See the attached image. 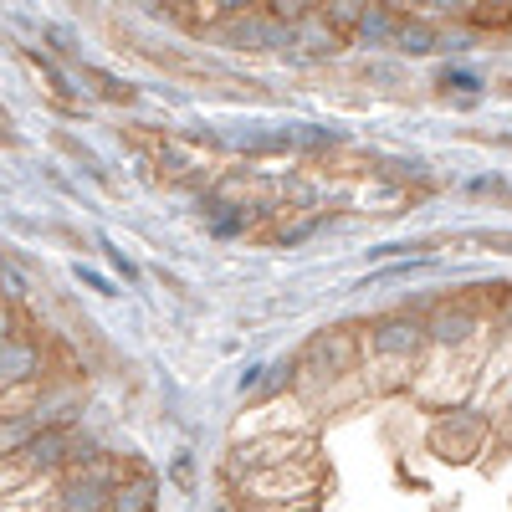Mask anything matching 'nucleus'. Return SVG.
Listing matches in <instances>:
<instances>
[{
  "label": "nucleus",
  "mask_w": 512,
  "mask_h": 512,
  "mask_svg": "<svg viewBox=\"0 0 512 512\" xmlns=\"http://www.w3.org/2000/svg\"><path fill=\"white\" fill-rule=\"evenodd\" d=\"M308 451H313L308 436H241L226 461H231V477L246 482L256 472H272V466H292L297 456H308Z\"/></svg>",
  "instance_id": "1"
},
{
  "label": "nucleus",
  "mask_w": 512,
  "mask_h": 512,
  "mask_svg": "<svg viewBox=\"0 0 512 512\" xmlns=\"http://www.w3.org/2000/svg\"><path fill=\"white\" fill-rule=\"evenodd\" d=\"M113 482L118 477L108 472V461L88 466V472H62L52 487V502H57V512H108Z\"/></svg>",
  "instance_id": "2"
},
{
  "label": "nucleus",
  "mask_w": 512,
  "mask_h": 512,
  "mask_svg": "<svg viewBox=\"0 0 512 512\" xmlns=\"http://www.w3.org/2000/svg\"><path fill=\"white\" fill-rule=\"evenodd\" d=\"M41 374H47V349H41L31 333H16V338L0 344V400L21 395V390H36Z\"/></svg>",
  "instance_id": "3"
},
{
  "label": "nucleus",
  "mask_w": 512,
  "mask_h": 512,
  "mask_svg": "<svg viewBox=\"0 0 512 512\" xmlns=\"http://www.w3.org/2000/svg\"><path fill=\"white\" fill-rule=\"evenodd\" d=\"M420 349H431L425 323L410 313H390L369 328V354L374 359H420Z\"/></svg>",
  "instance_id": "4"
},
{
  "label": "nucleus",
  "mask_w": 512,
  "mask_h": 512,
  "mask_svg": "<svg viewBox=\"0 0 512 512\" xmlns=\"http://www.w3.org/2000/svg\"><path fill=\"white\" fill-rule=\"evenodd\" d=\"M354 359H359V349H354L349 333H318L313 344L303 349V369H308L313 379H323V384H333L338 374H349Z\"/></svg>",
  "instance_id": "5"
},
{
  "label": "nucleus",
  "mask_w": 512,
  "mask_h": 512,
  "mask_svg": "<svg viewBox=\"0 0 512 512\" xmlns=\"http://www.w3.org/2000/svg\"><path fill=\"white\" fill-rule=\"evenodd\" d=\"M472 333H477V318L466 313L461 303H446V308H441L431 323H425V338H431L436 349H461Z\"/></svg>",
  "instance_id": "6"
},
{
  "label": "nucleus",
  "mask_w": 512,
  "mask_h": 512,
  "mask_svg": "<svg viewBox=\"0 0 512 512\" xmlns=\"http://www.w3.org/2000/svg\"><path fill=\"white\" fill-rule=\"evenodd\" d=\"M108 512H154V477H144V472L118 477V482H113Z\"/></svg>",
  "instance_id": "7"
},
{
  "label": "nucleus",
  "mask_w": 512,
  "mask_h": 512,
  "mask_svg": "<svg viewBox=\"0 0 512 512\" xmlns=\"http://www.w3.org/2000/svg\"><path fill=\"white\" fill-rule=\"evenodd\" d=\"M36 431H47V425H41L31 410H16V415H0V461H6V456H16Z\"/></svg>",
  "instance_id": "8"
},
{
  "label": "nucleus",
  "mask_w": 512,
  "mask_h": 512,
  "mask_svg": "<svg viewBox=\"0 0 512 512\" xmlns=\"http://www.w3.org/2000/svg\"><path fill=\"white\" fill-rule=\"evenodd\" d=\"M26 297H31V282L11 262H0V303H26Z\"/></svg>",
  "instance_id": "9"
},
{
  "label": "nucleus",
  "mask_w": 512,
  "mask_h": 512,
  "mask_svg": "<svg viewBox=\"0 0 512 512\" xmlns=\"http://www.w3.org/2000/svg\"><path fill=\"white\" fill-rule=\"evenodd\" d=\"M431 41H436L431 26H415V21L395 31V47H400V52H431Z\"/></svg>",
  "instance_id": "10"
},
{
  "label": "nucleus",
  "mask_w": 512,
  "mask_h": 512,
  "mask_svg": "<svg viewBox=\"0 0 512 512\" xmlns=\"http://www.w3.org/2000/svg\"><path fill=\"white\" fill-rule=\"evenodd\" d=\"M6 338H16V308L0 303V344H6Z\"/></svg>",
  "instance_id": "11"
},
{
  "label": "nucleus",
  "mask_w": 512,
  "mask_h": 512,
  "mask_svg": "<svg viewBox=\"0 0 512 512\" xmlns=\"http://www.w3.org/2000/svg\"><path fill=\"white\" fill-rule=\"evenodd\" d=\"M108 256H113V267H118L123 277H139V267H134V262H128V256H123L118 246H108Z\"/></svg>",
  "instance_id": "12"
},
{
  "label": "nucleus",
  "mask_w": 512,
  "mask_h": 512,
  "mask_svg": "<svg viewBox=\"0 0 512 512\" xmlns=\"http://www.w3.org/2000/svg\"><path fill=\"white\" fill-rule=\"evenodd\" d=\"M482 246H492V251H512V236H502V231H487V236H477Z\"/></svg>",
  "instance_id": "13"
},
{
  "label": "nucleus",
  "mask_w": 512,
  "mask_h": 512,
  "mask_svg": "<svg viewBox=\"0 0 512 512\" xmlns=\"http://www.w3.org/2000/svg\"><path fill=\"white\" fill-rule=\"evenodd\" d=\"M77 277H82V282H88V287H98V292H113V287H108V282H103L98 272H88V267H77Z\"/></svg>",
  "instance_id": "14"
},
{
  "label": "nucleus",
  "mask_w": 512,
  "mask_h": 512,
  "mask_svg": "<svg viewBox=\"0 0 512 512\" xmlns=\"http://www.w3.org/2000/svg\"><path fill=\"white\" fill-rule=\"evenodd\" d=\"M221 512H256V507H246V502H231V507H221Z\"/></svg>",
  "instance_id": "15"
},
{
  "label": "nucleus",
  "mask_w": 512,
  "mask_h": 512,
  "mask_svg": "<svg viewBox=\"0 0 512 512\" xmlns=\"http://www.w3.org/2000/svg\"><path fill=\"white\" fill-rule=\"evenodd\" d=\"M0 144H6V139H0Z\"/></svg>",
  "instance_id": "16"
}]
</instances>
